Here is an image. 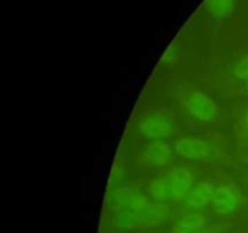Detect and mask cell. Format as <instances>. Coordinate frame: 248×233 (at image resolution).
<instances>
[{"mask_svg": "<svg viewBox=\"0 0 248 233\" xmlns=\"http://www.w3.org/2000/svg\"><path fill=\"white\" fill-rule=\"evenodd\" d=\"M212 203L219 214H229L239 205V196L232 188L228 186H220L215 189Z\"/></svg>", "mask_w": 248, "mask_h": 233, "instance_id": "5", "label": "cell"}, {"mask_svg": "<svg viewBox=\"0 0 248 233\" xmlns=\"http://www.w3.org/2000/svg\"><path fill=\"white\" fill-rule=\"evenodd\" d=\"M246 86H247V89H248V80L246 82Z\"/></svg>", "mask_w": 248, "mask_h": 233, "instance_id": "18", "label": "cell"}, {"mask_svg": "<svg viewBox=\"0 0 248 233\" xmlns=\"http://www.w3.org/2000/svg\"><path fill=\"white\" fill-rule=\"evenodd\" d=\"M184 104L188 111L200 120L211 121L218 114V104L202 92H191L186 96Z\"/></svg>", "mask_w": 248, "mask_h": 233, "instance_id": "2", "label": "cell"}, {"mask_svg": "<svg viewBox=\"0 0 248 233\" xmlns=\"http://www.w3.org/2000/svg\"><path fill=\"white\" fill-rule=\"evenodd\" d=\"M128 208L137 216H145L149 213V201L142 192L135 191L131 193L128 200Z\"/></svg>", "mask_w": 248, "mask_h": 233, "instance_id": "11", "label": "cell"}, {"mask_svg": "<svg viewBox=\"0 0 248 233\" xmlns=\"http://www.w3.org/2000/svg\"><path fill=\"white\" fill-rule=\"evenodd\" d=\"M138 220H140V216L136 215L135 213L128 209V210H121L119 213H116V215L114 216V223H115L118 227L124 228V230H131V228H135L137 226Z\"/></svg>", "mask_w": 248, "mask_h": 233, "instance_id": "12", "label": "cell"}, {"mask_svg": "<svg viewBox=\"0 0 248 233\" xmlns=\"http://www.w3.org/2000/svg\"><path fill=\"white\" fill-rule=\"evenodd\" d=\"M138 129L148 138L169 137L173 133V126L170 119L162 113H150L138 121Z\"/></svg>", "mask_w": 248, "mask_h": 233, "instance_id": "1", "label": "cell"}, {"mask_svg": "<svg viewBox=\"0 0 248 233\" xmlns=\"http://www.w3.org/2000/svg\"><path fill=\"white\" fill-rule=\"evenodd\" d=\"M208 11L213 15V16L222 17L225 15L230 14L234 10V2L229 1V0H217V1H208L206 5Z\"/></svg>", "mask_w": 248, "mask_h": 233, "instance_id": "13", "label": "cell"}, {"mask_svg": "<svg viewBox=\"0 0 248 233\" xmlns=\"http://www.w3.org/2000/svg\"><path fill=\"white\" fill-rule=\"evenodd\" d=\"M235 77L245 80V82L248 80V53L242 56L239 62H237L236 68H235Z\"/></svg>", "mask_w": 248, "mask_h": 233, "instance_id": "14", "label": "cell"}, {"mask_svg": "<svg viewBox=\"0 0 248 233\" xmlns=\"http://www.w3.org/2000/svg\"><path fill=\"white\" fill-rule=\"evenodd\" d=\"M177 154L190 159H203L210 155V145L200 138H179L174 146Z\"/></svg>", "mask_w": 248, "mask_h": 233, "instance_id": "3", "label": "cell"}, {"mask_svg": "<svg viewBox=\"0 0 248 233\" xmlns=\"http://www.w3.org/2000/svg\"><path fill=\"white\" fill-rule=\"evenodd\" d=\"M124 169L119 164H115L113 171H111L110 177H109V183L111 186H118L120 184V182L124 180Z\"/></svg>", "mask_w": 248, "mask_h": 233, "instance_id": "15", "label": "cell"}, {"mask_svg": "<svg viewBox=\"0 0 248 233\" xmlns=\"http://www.w3.org/2000/svg\"><path fill=\"white\" fill-rule=\"evenodd\" d=\"M172 197L174 199H182L188 197L194 187L193 174L188 169L178 167L171 174Z\"/></svg>", "mask_w": 248, "mask_h": 233, "instance_id": "6", "label": "cell"}, {"mask_svg": "<svg viewBox=\"0 0 248 233\" xmlns=\"http://www.w3.org/2000/svg\"><path fill=\"white\" fill-rule=\"evenodd\" d=\"M172 150L169 143L162 141H153L143 150L144 162L154 166H165L171 162Z\"/></svg>", "mask_w": 248, "mask_h": 233, "instance_id": "4", "label": "cell"}, {"mask_svg": "<svg viewBox=\"0 0 248 233\" xmlns=\"http://www.w3.org/2000/svg\"><path fill=\"white\" fill-rule=\"evenodd\" d=\"M205 225V217L199 214H188L177 225L173 233H195L201 231Z\"/></svg>", "mask_w": 248, "mask_h": 233, "instance_id": "9", "label": "cell"}, {"mask_svg": "<svg viewBox=\"0 0 248 233\" xmlns=\"http://www.w3.org/2000/svg\"><path fill=\"white\" fill-rule=\"evenodd\" d=\"M195 233H208V232H206V231H199V232H195Z\"/></svg>", "mask_w": 248, "mask_h": 233, "instance_id": "16", "label": "cell"}, {"mask_svg": "<svg viewBox=\"0 0 248 233\" xmlns=\"http://www.w3.org/2000/svg\"><path fill=\"white\" fill-rule=\"evenodd\" d=\"M246 124H247V126H248V113H247V116H246Z\"/></svg>", "mask_w": 248, "mask_h": 233, "instance_id": "17", "label": "cell"}, {"mask_svg": "<svg viewBox=\"0 0 248 233\" xmlns=\"http://www.w3.org/2000/svg\"><path fill=\"white\" fill-rule=\"evenodd\" d=\"M215 188L212 184L207 181L199 182L196 186L193 187L191 192L188 196V204L191 208L200 209L207 205L210 201H212Z\"/></svg>", "mask_w": 248, "mask_h": 233, "instance_id": "7", "label": "cell"}, {"mask_svg": "<svg viewBox=\"0 0 248 233\" xmlns=\"http://www.w3.org/2000/svg\"><path fill=\"white\" fill-rule=\"evenodd\" d=\"M132 192L127 187H115L108 197V204L113 210H120L128 205L130 196Z\"/></svg>", "mask_w": 248, "mask_h": 233, "instance_id": "10", "label": "cell"}, {"mask_svg": "<svg viewBox=\"0 0 248 233\" xmlns=\"http://www.w3.org/2000/svg\"><path fill=\"white\" fill-rule=\"evenodd\" d=\"M149 191L159 201H166L170 197H172L171 175L160 176L153 180L149 186Z\"/></svg>", "mask_w": 248, "mask_h": 233, "instance_id": "8", "label": "cell"}]
</instances>
